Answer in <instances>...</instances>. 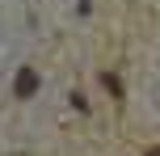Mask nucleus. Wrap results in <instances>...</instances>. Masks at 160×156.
<instances>
[{
    "label": "nucleus",
    "instance_id": "obj_1",
    "mask_svg": "<svg viewBox=\"0 0 160 156\" xmlns=\"http://www.w3.org/2000/svg\"><path fill=\"white\" fill-rule=\"evenodd\" d=\"M34 89H38V72H34V68H21V72H17V84H13V93H17V97H30Z\"/></svg>",
    "mask_w": 160,
    "mask_h": 156
},
{
    "label": "nucleus",
    "instance_id": "obj_2",
    "mask_svg": "<svg viewBox=\"0 0 160 156\" xmlns=\"http://www.w3.org/2000/svg\"><path fill=\"white\" fill-rule=\"evenodd\" d=\"M101 84H105V89H110V93H122V84H118V76H110V72H101Z\"/></svg>",
    "mask_w": 160,
    "mask_h": 156
},
{
    "label": "nucleus",
    "instance_id": "obj_3",
    "mask_svg": "<svg viewBox=\"0 0 160 156\" xmlns=\"http://www.w3.org/2000/svg\"><path fill=\"white\" fill-rule=\"evenodd\" d=\"M143 156H160V148H152V152H143Z\"/></svg>",
    "mask_w": 160,
    "mask_h": 156
}]
</instances>
